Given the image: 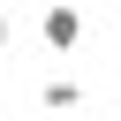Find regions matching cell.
I'll return each instance as SVG.
<instances>
[{
  "label": "cell",
  "instance_id": "cell-1",
  "mask_svg": "<svg viewBox=\"0 0 121 121\" xmlns=\"http://www.w3.org/2000/svg\"><path fill=\"white\" fill-rule=\"evenodd\" d=\"M38 38H45L53 53H76V38H83V8H76V0H53V8L38 15Z\"/></svg>",
  "mask_w": 121,
  "mask_h": 121
},
{
  "label": "cell",
  "instance_id": "cell-2",
  "mask_svg": "<svg viewBox=\"0 0 121 121\" xmlns=\"http://www.w3.org/2000/svg\"><path fill=\"white\" fill-rule=\"evenodd\" d=\"M38 106H45V113H76V106H83V83H76V76H45V83H38Z\"/></svg>",
  "mask_w": 121,
  "mask_h": 121
},
{
  "label": "cell",
  "instance_id": "cell-3",
  "mask_svg": "<svg viewBox=\"0 0 121 121\" xmlns=\"http://www.w3.org/2000/svg\"><path fill=\"white\" fill-rule=\"evenodd\" d=\"M8 45H15V23H8V15H0V53H8Z\"/></svg>",
  "mask_w": 121,
  "mask_h": 121
}]
</instances>
